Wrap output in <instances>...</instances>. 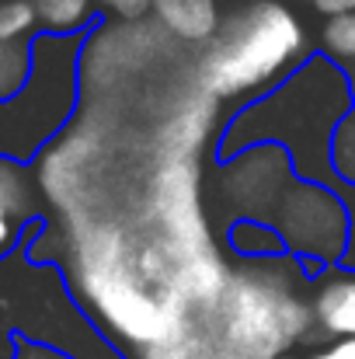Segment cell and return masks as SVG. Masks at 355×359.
<instances>
[{
    "label": "cell",
    "mask_w": 355,
    "mask_h": 359,
    "mask_svg": "<svg viewBox=\"0 0 355 359\" xmlns=\"http://www.w3.org/2000/svg\"><path fill=\"white\" fill-rule=\"evenodd\" d=\"M102 7L116 11L122 18H139V14H146L153 7V0H102Z\"/></svg>",
    "instance_id": "11"
},
{
    "label": "cell",
    "mask_w": 355,
    "mask_h": 359,
    "mask_svg": "<svg viewBox=\"0 0 355 359\" xmlns=\"http://www.w3.org/2000/svg\"><path fill=\"white\" fill-rule=\"evenodd\" d=\"M14 359H70V356H63V353H56L49 346H39V342H18Z\"/></svg>",
    "instance_id": "12"
},
{
    "label": "cell",
    "mask_w": 355,
    "mask_h": 359,
    "mask_svg": "<svg viewBox=\"0 0 355 359\" xmlns=\"http://www.w3.org/2000/svg\"><path fill=\"white\" fill-rule=\"evenodd\" d=\"M314 359H355V339H342V342H335L331 349L317 353Z\"/></svg>",
    "instance_id": "15"
},
{
    "label": "cell",
    "mask_w": 355,
    "mask_h": 359,
    "mask_svg": "<svg viewBox=\"0 0 355 359\" xmlns=\"http://www.w3.org/2000/svg\"><path fill=\"white\" fill-rule=\"evenodd\" d=\"M314 318L328 335L355 339V279H328L317 290Z\"/></svg>",
    "instance_id": "5"
},
{
    "label": "cell",
    "mask_w": 355,
    "mask_h": 359,
    "mask_svg": "<svg viewBox=\"0 0 355 359\" xmlns=\"http://www.w3.org/2000/svg\"><path fill=\"white\" fill-rule=\"evenodd\" d=\"M46 35H84L95 18V0H32Z\"/></svg>",
    "instance_id": "6"
},
{
    "label": "cell",
    "mask_w": 355,
    "mask_h": 359,
    "mask_svg": "<svg viewBox=\"0 0 355 359\" xmlns=\"http://www.w3.org/2000/svg\"><path fill=\"white\" fill-rule=\"evenodd\" d=\"M14 238H18V220L11 217V210L0 203V255L14 244Z\"/></svg>",
    "instance_id": "13"
},
{
    "label": "cell",
    "mask_w": 355,
    "mask_h": 359,
    "mask_svg": "<svg viewBox=\"0 0 355 359\" xmlns=\"http://www.w3.org/2000/svg\"><path fill=\"white\" fill-rule=\"evenodd\" d=\"M0 203L11 210V217L18 224L25 217H32V185H28L25 171L7 157H0Z\"/></svg>",
    "instance_id": "8"
},
{
    "label": "cell",
    "mask_w": 355,
    "mask_h": 359,
    "mask_svg": "<svg viewBox=\"0 0 355 359\" xmlns=\"http://www.w3.org/2000/svg\"><path fill=\"white\" fill-rule=\"evenodd\" d=\"M153 14L185 42H213L223 25L216 0H153Z\"/></svg>",
    "instance_id": "4"
},
{
    "label": "cell",
    "mask_w": 355,
    "mask_h": 359,
    "mask_svg": "<svg viewBox=\"0 0 355 359\" xmlns=\"http://www.w3.org/2000/svg\"><path fill=\"white\" fill-rule=\"evenodd\" d=\"M81 290L122 339L146 349L174 342L188 325V300L157 293L143 262H129L125 241L116 231H95L81 244Z\"/></svg>",
    "instance_id": "1"
},
{
    "label": "cell",
    "mask_w": 355,
    "mask_h": 359,
    "mask_svg": "<svg viewBox=\"0 0 355 359\" xmlns=\"http://www.w3.org/2000/svg\"><path fill=\"white\" fill-rule=\"evenodd\" d=\"M303 49V28L296 14L275 0L240 4L223 18L216 39L209 42L199 84L213 98H230L268 84L286 70Z\"/></svg>",
    "instance_id": "2"
},
{
    "label": "cell",
    "mask_w": 355,
    "mask_h": 359,
    "mask_svg": "<svg viewBox=\"0 0 355 359\" xmlns=\"http://www.w3.org/2000/svg\"><path fill=\"white\" fill-rule=\"evenodd\" d=\"M324 18H342V14H355V0H310Z\"/></svg>",
    "instance_id": "14"
},
{
    "label": "cell",
    "mask_w": 355,
    "mask_h": 359,
    "mask_svg": "<svg viewBox=\"0 0 355 359\" xmlns=\"http://www.w3.org/2000/svg\"><path fill=\"white\" fill-rule=\"evenodd\" d=\"M32 42L35 39H21V42H0V105L18 98L21 88L32 77Z\"/></svg>",
    "instance_id": "7"
},
{
    "label": "cell",
    "mask_w": 355,
    "mask_h": 359,
    "mask_svg": "<svg viewBox=\"0 0 355 359\" xmlns=\"http://www.w3.org/2000/svg\"><path fill=\"white\" fill-rule=\"evenodd\" d=\"M84 35H35L32 77L18 98L0 105V157H35L70 119L77 102V53Z\"/></svg>",
    "instance_id": "3"
},
{
    "label": "cell",
    "mask_w": 355,
    "mask_h": 359,
    "mask_svg": "<svg viewBox=\"0 0 355 359\" xmlns=\"http://www.w3.org/2000/svg\"><path fill=\"white\" fill-rule=\"evenodd\" d=\"M321 39H324V49L335 60H355V14L328 18Z\"/></svg>",
    "instance_id": "10"
},
{
    "label": "cell",
    "mask_w": 355,
    "mask_h": 359,
    "mask_svg": "<svg viewBox=\"0 0 355 359\" xmlns=\"http://www.w3.org/2000/svg\"><path fill=\"white\" fill-rule=\"evenodd\" d=\"M39 25L32 0H0V42H21L32 39Z\"/></svg>",
    "instance_id": "9"
},
{
    "label": "cell",
    "mask_w": 355,
    "mask_h": 359,
    "mask_svg": "<svg viewBox=\"0 0 355 359\" xmlns=\"http://www.w3.org/2000/svg\"><path fill=\"white\" fill-rule=\"evenodd\" d=\"M282 359H289V356H282Z\"/></svg>",
    "instance_id": "16"
}]
</instances>
